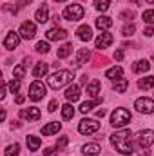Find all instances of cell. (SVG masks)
I'll return each instance as SVG.
<instances>
[{
    "instance_id": "8",
    "label": "cell",
    "mask_w": 154,
    "mask_h": 156,
    "mask_svg": "<svg viewBox=\"0 0 154 156\" xmlns=\"http://www.w3.org/2000/svg\"><path fill=\"white\" fill-rule=\"evenodd\" d=\"M136 142L140 147H151L154 144V131L151 129H145V131H140L136 134Z\"/></svg>"
},
{
    "instance_id": "22",
    "label": "cell",
    "mask_w": 154,
    "mask_h": 156,
    "mask_svg": "<svg viewBox=\"0 0 154 156\" xmlns=\"http://www.w3.org/2000/svg\"><path fill=\"white\" fill-rule=\"evenodd\" d=\"M35 18H37V22H40V24H45V22L49 20V9L45 7V4H44V5L40 7L38 11H37Z\"/></svg>"
},
{
    "instance_id": "39",
    "label": "cell",
    "mask_w": 154,
    "mask_h": 156,
    "mask_svg": "<svg viewBox=\"0 0 154 156\" xmlns=\"http://www.w3.org/2000/svg\"><path fill=\"white\" fill-rule=\"evenodd\" d=\"M65 145H67V136H62V138H60V140L56 142V149L60 151V149H64Z\"/></svg>"
},
{
    "instance_id": "23",
    "label": "cell",
    "mask_w": 154,
    "mask_h": 156,
    "mask_svg": "<svg viewBox=\"0 0 154 156\" xmlns=\"http://www.w3.org/2000/svg\"><path fill=\"white\" fill-rule=\"evenodd\" d=\"M100 151H102V147H100L98 144H85V145H83V154L96 156Z\"/></svg>"
},
{
    "instance_id": "34",
    "label": "cell",
    "mask_w": 154,
    "mask_h": 156,
    "mask_svg": "<svg viewBox=\"0 0 154 156\" xmlns=\"http://www.w3.org/2000/svg\"><path fill=\"white\" fill-rule=\"evenodd\" d=\"M7 87H9V91H11V93H18V89H20V80H18V78L11 80Z\"/></svg>"
},
{
    "instance_id": "3",
    "label": "cell",
    "mask_w": 154,
    "mask_h": 156,
    "mask_svg": "<svg viewBox=\"0 0 154 156\" xmlns=\"http://www.w3.org/2000/svg\"><path fill=\"white\" fill-rule=\"evenodd\" d=\"M129 122H131V113L127 109L118 107V109L113 111V115H111V125H114V127H125Z\"/></svg>"
},
{
    "instance_id": "36",
    "label": "cell",
    "mask_w": 154,
    "mask_h": 156,
    "mask_svg": "<svg viewBox=\"0 0 154 156\" xmlns=\"http://www.w3.org/2000/svg\"><path fill=\"white\" fill-rule=\"evenodd\" d=\"M13 75H15V78H24V75H26V67L24 66H18V67H15V71H13Z\"/></svg>"
},
{
    "instance_id": "30",
    "label": "cell",
    "mask_w": 154,
    "mask_h": 156,
    "mask_svg": "<svg viewBox=\"0 0 154 156\" xmlns=\"http://www.w3.org/2000/svg\"><path fill=\"white\" fill-rule=\"evenodd\" d=\"M40 138H37V136H27V147H29V151H38L40 147Z\"/></svg>"
},
{
    "instance_id": "44",
    "label": "cell",
    "mask_w": 154,
    "mask_h": 156,
    "mask_svg": "<svg viewBox=\"0 0 154 156\" xmlns=\"http://www.w3.org/2000/svg\"><path fill=\"white\" fill-rule=\"evenodd\" d=\"M114 58L118 60V62H121V60H123V51H120V49H118V51L114 53Z\"/></svg>"
},
{
    "instance_id": "48",
    "label": "cell",
    "mask_w": 154,
    "mask_h": 156,
    "mask_svg": "<svg viewBox=\"0 0 154 156\" xmlns=\"http://www.w3.org/2000/svg\"><path fill=\"white\" fill-rule=\"evenodd\" d=\"M54 2H65V0H54Z\"/></svg>"
},
{
    "instance_id": "29",
    "label": "cell",
    "mask_w": 154,
    "mask_h": 156,
    "mask_svg": "<svg viewBox=\"0 0 154 156\" xmlns=\"http://www.w3.org/2000/svg\"><path fill=\"white\" fill-rule=\"evenodd\" d=\"M73 116H75V109H73V105H71V104L62 105V118H64V120H71Z\"/></svg>"
},
{
    "instance_id": "41",
    "label": "cell",
    "mask_w": 154,
    "mask_h": 156,
    "mask_svg": "<svg viewBox=\"0 0 154 156\" xmlns=\"http://www.w3.org/2000/svg\"><path fill=\"white\" fill-rule=\"evenodd\" d=\"M143 35H145V37H152V35H154V27H152V26L145 27V29H143Z\"/></svg>"
},
{
    "instance_id": "4",
    "label": "cell",
    "mask_w": 154,
    "mask_h": 156,
    "mask_svg": "<svg viewBox=\"0 0 154 156\" xmlns=\"http://www.w3.org/2000/svg\"><path fill=\"white\" fill-rule=\"evenodd\" d=\"M100 129V122L94 120V118H83L80 123H78V131L82 134H93Z\"/></svg>"
},
{
    "instance_id": "38",
    "label": "cell",
    "mask_w": 154,
    "mask_h": 156,
    "mask_svg": "<svg viewBox=\"0 0 154 156\" xmlns=\"http://www.w3.org/2000/svg\"><path fill=\"white\" fill-rule=\"evenodd\" d=\"M120 18H123V20L131 22V20L134 18V13H132V11H125V13H121V15H120Z\"/></svg>"
},
{
    "instance_id": "46",
    "label": "cell",
    "mask_w": 154,
    "mask_h": 156,
    "mask_svg": "<svg viewBox=\"0 0 154 156\" xmlns=\"http://www.w3.org/2000/svg\"><path fill=\"white\" fill-rule=\"evenodd\" d=\"M96 115H98V116H100V118H102V116H105V109H100V111H98Z\"/></svg>"
},
{
    "instance_id": "19",
    "label": "cell",
    "mask_w": 154,
    "mask_h": 156,
    "mask_svg": "<svg viewBox=\"0 0 154 156\" xmlns=\"http://www.w3.org/2000/svg\"><path fill=\"white\" fill-rule=\"evenodd\" d=\"M149 69H151V64L147 60H138L132 66V73H147Z\"/></svg>"
},
{
    "instance_id": "12",
    "label": "cell",
    "mask_w": 154,
    "mask_h": 156,
    "mask_svg": "<svg viewBox=\"0 0 154 156\" xmlns=\"http://www.w3.org/2000/svg\"><path fill=\"white\" fill-rule=\"evenodd\" d=\"M20 118L27 120V122H38L40 120V111L37 107H29V109H22L20 111Z\"/></svg>"
},
{
    "instance_id": "9",
    "label": "cell",
    "mask_w": 154,
    "mask_h": 156,
    "mask_svg": "<svg viewBox=\"0 0 154 156\" xmlns=\"http://www.w3.org/2000/svg\"><path fill=\"white\" fill-rule=\"evenodd\" d=\"M18 33H20V37L24 40H33L35 35H37V26L27 20V22H24V24L20 26V31H18Z\"/></svg>"
},
{
    "instance_id": "17",
    "label": "cell",
    "mask_w": 154,
    "mask_h": 156,
    "mask_svg": "<svg viewBox=\"0 0 154 156\" xmlns=\"http://www.w3.org/2000/svg\"><path fill=\"white\" fill-rule=\"evenodd\" d=\"M47 71H49V64H45V62H38L35 67H33V76L35 78H42L47 75Z\"/></svg>"
},
{
    "instance_id": "6",
    "label": "cell",
    "mask_w": 154,
    "mask_h": 156,
    "mask_svg": "<svg viewBox=\"0 0 154 156\" xmlns=\"http://www.w3.org/2000/svg\"><path fill=\"white\" fill-rule=\"evenodd\" d=\"M45 93H47V89H45V85H44L40 80H35V82L29 85V98H31L33 102L42 100V98L45 96Z\"/></svg>"
},
{
    "instance_id": "45",
    "label": "cell",
    "mask_w": 154,
    "mask_h": 156,
    "mask_svg": "<svg viewBox=\"0 0 154 156\" xmlns=\"http://www.w3.org/2000/svg\"><path fill=\"white\" fill-rule=\"evenodd\" d=\"M15 102H16L18 105H20V104H24V96H22V94H18V96L15 98Z\"/></svg>"
},
{
    "instance_id": "25",
    "label": "cell",
    "mask_w": 154,
    "mask_h": 156,
    "mask_svg": "<svg viewBox=\"0 0 154 156\" xmlns=\"http://www.w3.org/2000/svg\"><path fill=\"white\" fill-rule=\"evenodd\" d=\"M89 58H91V51H89V49H80V51H78V56H76V64L78 66L87 64Z\"/></svg>"
},
{
    "instance_id": "15",
    "label": "cell",
    "mask_w": 154,
    "mask_h": 156,
    "mask_svg": "<svg viewBox=\"0 0 154 156\" xmlns=\"http://www.w3.org/2000/svg\"><path fill=\"white\" fill-rule=\"evenodd\" d=\"M65 98H67L69 102H76L78 98H80V87H78L76 83H71V85L65 89Z\"/></svg>"
},
{
    "instance_id": "20",
    "label": "cell",
    "mask_w": 154,
    "mask_h": 156,
    "mask_svg": "<svg viewBox=\"0 0 154 156\" xmlns=\"http://www.w3.org/2000/svg\"><path fill=\"white\" fill-rule=\"evenodd\" d=\"M121 75H123V69L120 66H114V67H111V69L105 71V78H111V80H120Z\"/></svg>"
},
{
    "instance_id": "49",
    "label": "cell",
    "mask_w": 154,
    "mask_h": 156,
    "mask_svg": "<svg viewBox=\"0 0 154 156\" xmlns=\"http://www.w3.org/2000/svg\"><path fill=\"white\" fill-rule=\"evenodd\" d=\"M147 2H149V4H152V2H154V0H147Z\"/></svg>"
},
{
    "instance_id": "33",
    "label": "cell",
    "mask_w": 154,
    "mask_h": 156,
    "mask_svg": "<svg viewBox=\"0 0 154 156\" xmlns=\"http://www.w3.org/2000/svg\"><path fill=\"white\" fill-rule=\"evenodd\" d=\"M134 31H136L134 24H127V26H123V29H121V35H123V37H131Z\"/></svg>"
},
{
    "instance_id": "14",
    "label": "cell",
    "mask_w": 154,
    "mask_h": 156,
    "mask_svg": "<svg viewBox=\"0 0 154 156\" xmlns=\"http://www.w3.org/2000/svg\"><path fill=\"white\" fill-rule=\"evenodd\" d=\"M60 129H62V123H60V122H51V123H47V125L42 127V134H44V136H51V134L58 133Z\"/></svg>"
},
{
    "instance_id": "26",
    "label": "cell",
    "mask_w": 154,
    "mask_h": 156,
    "mask_svg": "<svg viewBox=\"0 0 154 156\" xmlns=\"http://www.w3.org/2000/svg\"><path fill=\"white\" fill-rule=\"evenodd\" d=\"M114 91L116 93H125L127 91V87H129V80L127 78H120V80H116L114 82Z\"/></svg>"
},
{
    "instance_id": "2",
    "label": "cell",
    "mask_w": 154,
    "mask_h": 156,
    "mask_svg": "<svg viewBox=\"0 0 154 156\" xmlns=\"http://www.w3.org/2000/svg\"><path fill=\"white\" fill-rule=\"evenodd\" d=\"M73 78H75V75H73L71 71H65V69L56 71V73H53V75L49 76V87H53V89H60V87H64L65 83H69Z\"/></svg>"
},
{
    "instance_id": "16",
    "label": "cell",
    "mask_w": 154,
    "mask_h": 156,
    "mask_svg": "<svg viewBox=\"0 0 154 156\" xmlns=\"http://www.w3.org/2000/svg\"><path fill=\"white\" fill-rule=\"evenodd\" d=\"M76 35L82 42H89V40L93 38V29H91L89 26H80L78 31H76Z\"/></svg>"
},
{
    "instance_id": "18",
    "label": "cell",
    "mask_w": 154,
    "mask_h": 156,
    "mask_svg": "<svg viewBox=\"0 0 154 156\" xmlns=\"http://www.w3.org/2000/svg\"><path fill=\"white\" fill-rule=\"evenodd\" d=\"M111 26H113V20H111L109 16H98V18H96V27H98L100 31H107Z\"/></svg>"
},
{
    "instance_id": "24",
    "label": "cell",
    "mask_w": 154,
    "mask_h": 156,
    "mask_svg": "<svg viewBox=\"0 0 154 156\" xmlns=\"http://www.w3.org/2000/svg\"><path fill=\"white\" fill-rule=\"evenodd\" d=\"M138 87L140 89H152L154 87V76H145V78H140L138 80Z\"/></svg>"
},
{
    "instance_id": "27",
    "label": "cell",
    "mask_w": 154,
    "mask_h": 156,
    "mask_svg": "<svg viewBox=\"0 0 154 156\" xmlns=\"http://www.w3.org/2000/svg\"><path fill=\"white\" fill-rule=\"evenodd\" d=\"M71 51H73V44H64V45L58 49L56 56H58V58H67V56L71 55Z\"/></svg>"
},
{
    "instance_id": "21",
    "label": "cell",
    "mask_w": 154,
    "mask_h": 156,
    "mask_svg": "<svg viewBox=\"0 0 154 156\" xmlns=\"http://www.w3.org/2000/svg\"><path fill=\"white\" fill-rule=\"evenodd\" d=\"M85 93H87V96H96L100 93V82L98 80H93L91 83H87L85 85Z\"/></svg>"
},
{
    "instance_id": "7",
    "label": "cell",
    "mask_w": 154,
    "mask_h": 156,
    "mask_svg": "<svg viewBox=\"0 0 154 156\" xmlns=\"http://www.w3.org/2000/svg\"><path fill=\"white\" fill-rule=\"evenodd\" d=\"M134 107H136L138 113L151 115V113H154V100H151V98H138L134 102Z\"/></svg>"
},
{
    "instance_id": "31",
    "label": "cell",
    "mask_w": 154,
    "mask_h": 156,
    "mask_svg": "<svg viewBox=\"0 0 154 156\" xmlns=\"http://www.w3.org/2000/svg\"><path fill=\"white\" fill-rule=\"evenodd\" d=\"M18 154H20V145H18V144L7 145V149H5V156H18Z\"/></svg>"
},
{
    "instance_id": "37",
    "label": "cell",
    "mask_w": 154,
    "mask_h": 156,
    "mask_svg": "<svg viewBox=\"0 0 154 156\" xmlns=\"http://www.w3.org/2000/svg\"><path fill=\"white\" fill-rule=\"evenodd\" d=\"M49 49H51V47H49L47 42H38V44H37V51H38V53H49Z\"/></svg>"
},
{
    "instance_id": "40",
    "label": "cell",
    "mask_w": 154,
    "mask_h": 156,
    "mask_svg": "<svg viewBox=\"0 0 154 156\" xmlns=\"http://www.w3.org/2000/svg\"><path fill=\"white\" fill-rule=\"evenodd\" d=\"M56 154H58V149H54V147H47L44 151V156H56Z\"/></svg>"
},
{
    "instance_id": "10",
    "label": "cell",
    "mask_w": 154,
    "mask_h": 156,
    "mask_svg": "<svg viewBox=\"0 0 154 156\" xmlns=\"http://www.w3.org/2000/svg\"><path fill=\"white\" fill-rule=\"evenodd\" d=\"M18 44H20V33H15V31H9L7 35H5V38H4V47L5 49H15V47H18Z\"/></svg>"
},
{
    "instance_id": "35",
    "label": "cell",
    "mask_w": 154,
    "mask_h": 156,
    "mask_svg": "<svg viewBox=\"0 0 154 156\" xmlns=\"http://www.w3.org/2000/svg\"><path fill=\"white\" fill-rule=\"evenodd\" d=\"M143 20H145L147 24H154V9H147V11L143 13Z\"/></svg>"
},
{
    "instance_id": "11",
    "label": "cell",
    "mask_w": 154,
    "mask_h": 156,
    "mask_svg": "<svg viewBox=\"0 0 154 156\" xmlns=\"http://www.w3.org/2000/svg\"><path fill=\"white\" fill-rule=\"evenodd\" d=\"M113 35L109 33V31H102V35H98V38H96V49H105V47H109L111 44H113Z\"/></svg>"
},
{
    "instance_id": "28",
    "label": "cell",
    "mask_w": 154,
    "mask_h": 156,
    "mask_svg": "<svg viewBox=\"0 0 154 156\" xmlns=\"http://www.w3.org/2000/svg\"><path fill=\"white\" fill-rule=\"evenodd\" d=\"M102 102V98H98V100H93V102H83L82 105H80V111L82 113H89V111H93L98 104Z\"/></svg>"
},
{
    "instance_id": "5",
    "label": "cell",
    "mask_w": 154,
    "mask_h": 156,
    "mask_svg": "<svg viewBox=\"0 0 154 156\" xmlns=\"http://www.w3.org/2000/svg\"><path fill=\"white\" fill-rule=\"evenodd\" d=\"M83 16V7L80 4H73V5H67L64 9V18L65 20H71V22H76V20H82Z\"/></svg>"
},
{
    "instance_id": "43",
    "label": "cell",
    "mask_w": 154,
    "mask_h": 156,
    "mask_svg": "<svg viewBox=\"0 0 154 156\" xmlns=\"http://www.w3.org/2000/svg\"><path fill=\"white\" fill-rule=\"evenodd\" d=\"M138 151H140V156H151V153H149V147H140Z\"/></svg>"
},
{
    "instance_id": "42",
    "label": "cell",
    "mask_w": 154,
    "mask_h": 156,
    "mask_svg": "<svg viewBox=\"0 0 154 156\" xmlns=\"http://www.w3.org/2000/svg\"><path fill=\"white\" fill-rule=\"evenodd\" d=\"M56 109H58V102H56V100H53V102L49 104V111H51V113H54Z\"/></svg>"
},
{
    "instance_id": "32",
    "label": "cell",
    "mask_w": 154,
    "mask_h": 156,
    "mask_svg": "<svg viewBox=\"0 0 154 156\" xmlns=\"http://www.w3.org/2000/svg\"><path fill=\"white\" fill-rule=\"evenodd\" d=\"M109 0H94V7L98 9V11H107L109 9Z\"/></svg>"
},
{
    "instance_id": "1",
    "label": "cell",
    "mask_w": 154,
    "mask_h": 156,
    "mask_svg": "<svg viewBox=\"0 0 154 156\" xmlns=\"http://www.w3.org/2000/svg\"><path fill=\"white\" fill-rule=\"evenodd\" d=\"M111 144L116 147L118 153H121L125 156L134 153V149H132V133L129 129L116 131L114 134H111Z\"/></svg>"
},
{
    "instance_id": "13",
    "label": "cell",
    "mask_w": 154,
    "mask_h": 156,
    "mask_svg": "<svg viewBox=\"0 0 154 156\" xmlns=\"http://www.w3.org/2000/svg\"><path fill=\"white\" fill-rule=\"evenodd\" d=\"M47 40H65L67 38V31L65 29H60V27H53L45 33Z\"/></svg>"
},
{
    "instance_id": "47",
    "label": "cell",
    "mask_w": 154,
    "mask_h": 156,
    "mask_svg": "<svg viewBox=\"0 0 154 156\" xmlns=\"http://www.w3.org/2000/svg\"><path fill=\"white\" fill-rule=\"evenodd\" d=\"M131 2H134V4H138V0H131Z\"/></svg>"
}]
</instances>
